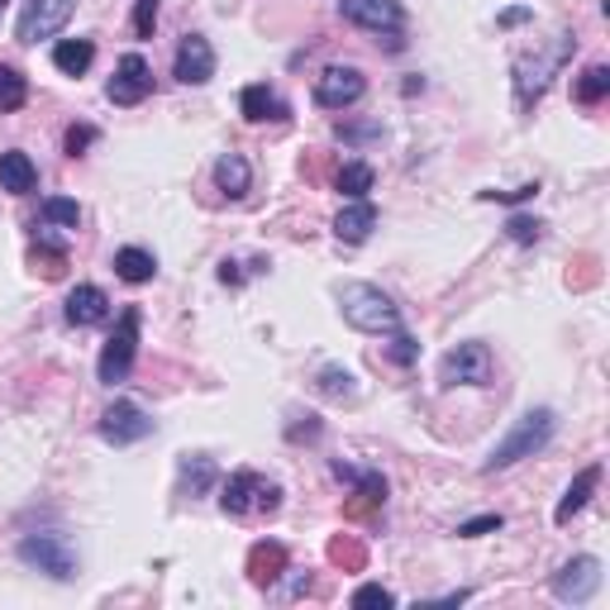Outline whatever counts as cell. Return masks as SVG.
<instances>
[{
  "mask_svg": "<svg viewBox=\"0 0 610 610\" xmlns=\"http://www.w3.org/2000/svg\"><path fill=\"white\" fill-rule=\"evenodd\" d=\"M525 20H530V10H525V6L501 10V14H497V24H501V29H515V24H525Z\"/></svg>",
  "mask_w": 610,
  "mask_h": 610,
  "instance_id": "60d3db41",
  "label": "cell"
},
{
  "mask_svg": "<svg viewBox=\"0 0 610 610\" xmlns=\"http://www.w3.org/2000/svg\"><path fill=\"white\" fill-rule=\"evenodd\" d=\"M554 429H558V415L548 411V405H540V411H525V415L515 420V429L505 434L497 448H491V458L482 462V472H505V468H515L520 458H534L540 448H548Z\"/></svg>",
  "mask_w": 610,
  "mask_h": 610,
  "instance_id": "3957f363",
  "label": "cell"
},
{
  "mask_svg": "<svg viewBox=\"0 0 610 610\" xmlns=\"http://www.w3.org/2000/svg\"><path fill=\"white\" fill-rule=\"evenodd\" d=\"M215 186L229 196V200H239V196H249V186H253V172L249 163H243L239 153H225L220 163H215Z\"/></svg>",
  "mask_w": 610,
  "mask_h": 610,
  "instance_id": "603a6c76",
  "label": "cell"
},
{
  "mask_svg": "<svg viewBox=\"0 0 610 610\" xmlns=\"http://www.w3.org/2000/svg\"><path fill=\"white\" fill-rule=\"evenodd\" d=\"M153 434V420L143 405L134 401H115L106 415H100V439L115 444V448H129V444H139V439H149Z\"/></svg>",
  "mask_w": 610,
  "mask_h": 610,
  "instance_id": "8fae6325",
  "label": "cell"
},
{
  "mask_svg": "<svg viewBox=\"0 0 610 610\" xmlns=\"http://www.w3.org/2000/svg\"><path fill=\"white\" fill-rule=\"evenodd\" d=\"M0 186H6L10 196H29L39 186V167L29 163V153L20 149H10V153H0Z\"/></svg>",
  "mask_w": 610,
  "mask_h": 610,
  "instance_id": "ffe728a7",
  "label": "cell"
},
{
  "mask_svg": "<svg viewBox=\"0 0 610 610\" xmlns=\"http://www.w3.org/2000/svg\"><path fill=\"white\" fill-rule=\"evenodd\" d=\"M353 606H396V591H386V587L368 582V587H358V591H353Z\"/></svg>",
  "mask_w": 610,
  "mask_h": 610,
  "instance_id": "f35d334b",
  "label": "cell"
},
{
  "mask_svg": "<svg viewBox=\"0 0 610 610\" xmlns=\"http://www.w3.org/2000/svg\"><path fill=\"white\" fill-rule=\"evenodd\" d=\"M444 386H487L491 382V348L487 344H458L439 362Z\"/></svg>",
  "mask_w": 610,
  "mask_h": 610,
  "instance_id": "52a82bcc",
  "label": "cell"
},
{
  "mask_svg": "<svg viewBox=\"0 0 610 610\" xmlns=\"http://www.w3.org/2000/svg\"><path fill=\"white\" fill-rule=\"evenodd\" d=\"M39 215H43V225H63V229L81 225V206H77V200H67V196H48L39 206Z\"/></svg>",
  "mask_w": 610,
  "mask_h": 610,
  "instance_id": "1f68e13d",
  "label": "cell"
},
{
  "mask_svg": "<svg viewBox=\"0 0 610 610\" xmlns=\"http://www.w3.org/2000/svg\"><path fill=\"white\" fill-rule=\"evenodd\" d=\"M339 14L348 24H358V29H368V34H386L391 43L401 48V24H405V10H401V0H339Z\"/></svg>",
  "mask_w": 610,
  "mask_h": 610,
  "instance_id": "ba28073f",
  "label": "cell"
},
{
  "mask_svg": "<svg viewBox=\"0 0 610 610\" xmlns=\"http://www.w3.org/2000/svg\"><path fill=\"white\" fill-rule=\"evenodd\" d=\"M282 573H286V548L277 540H258L249 548V582L272 587V582H282Z\"/></svg>",
  "mask_w": 610,
  "mask_h": 610,
  "instance_id": "d6986e66",
  "label": "cell"
},
{
  "mask_svg": "<svg viewBox=\"0 0 610 610\" xmlns=\"http://www.w3.org/2000/svg\"><path fill=\"white\" fill-rule=\"evenodd\" d=\"M597 587H601V563L591 554L563 563V568L554 573V597L568 601V606H587L591 597H597Z\"/></svg>",
  "mask_w": 610,
  "mask_h": 610,
  "instance_id": "7c38bea8",
  "label": "cell"
},
{
  "mask_svg": "<svg viewBox=\"0 0 610 610\" xmlns=\"http://www.w3.org/2000/svg\"><path fill=\"white\" fill-rule=\"evenodd\" d=\"M315 391L319 396H329V401H353L358 396V377L348 372V368H319V377H315Z\"/></svg>",
  "mask_w": 610,
  "mask_h": 610,
  "instance_id": "4316f807",
  "label": "cell"
},
{
  "mask_svg": "<svg viewBox=\"0 0 610 610\" xmlns=\"http://www.w3.org/2000/svg\"><path fill=\"white\" fill-rule=\"evenodd\" d=\"M577 53V34H554V43L548 48H530L515 57V106L520 110H534L544 100V91L554 86V77L563 67H568V57Z\"/></svg>",
  "mask_w": 610,
  "mask_h": 610,
  "instance_id": "6da1fadb",
  "label": "cell"
},
{
  "mask_svg": "<svg viewBox=\"0 0 610 610\" xmlns=\"http://www.w3.org/2000/svg\"><path fill=\"white\" fill-rule=\"evenodd\" d=\"M372 225H377L372 200H353V206H344L339 215H334V235H339L344 243H362L372 235Z\"/></svg>",
  "mask_w": 610,
  "mask_h": 610,
  "instance_id": "44dd1931",
  "label": "cell"
},
{
  "mask_svg": "<svg viewBox=\"0 0 610 610\" xmlns=\"http://www.w3.org/2000/svg\"><path fill=\"white\" fill-rule=\"evenodd\" d=\"M139 325H143V315L134 311V305H129V311H120V319H115L110 339H106V348H100V362H96V372H100V382H106V386H120L124 377L134 372Z\"/></svg>",
  "mask_w": 610,
  "mask_h": 610,
  "instance_id": "5b68a950",
  "label": "cell"
},
{
  "mask_svg": "<svg viewBox=\"0 0 610 610\" xmlns=\"http://www.w3.org/2000/svg\"><path fill=\"white\" fill-rule=\"evenodd\" d=\"M334 477L358 487L353 501H344L348 520H368L372 511H382V505H386V477L382 472H353V468H344V462H334Z\"/></svg>",
  "mask_w": 610,
  "mask_h": 610,
  "instance_id": "5bb4252c",
  "label": "cell"
},
{
  "mask_svg": "<svg viewBox=\"0 0 610 610\" xmlns=\"http://www.w3.org/2000/svg\"><path fill=\"white\" fill-rule=\"evenodd\" d=\"M149 91H153V67L143 63L139 53H124L110 86H106V96L115 100V106H139V100H149Z\"/></svg>",
  "mask_w": 610,
  "mask_h": 610,
  "instance_id": "4fadbf2b",
  "label": "cell"
},
{
  "mask_svg": "<svg viewBox=\"0 0 610 610\" xmlns=\"http://www.w3.org/2000/svg\"><path fill=\"white\" fill-rule=\"evenodd\" d=\"M220 282H225V286H239V282H243L239 263H229V258H225V263H220Z\"/></svg>",
  "mask_w": 610,
  "mask_h": 610,
  "instance_id": "b9f144b4",
  "label": "cell"
},
{
  "mask_svg": "<svg viewBox=\"0 0 610 610\" xmlns=\"http://www.w3.org/2000/svg\"><path fill=\"white\" fill-rule=\"evenodd\" d=\"M72 10H77V0H24L20 24H14V39H20V43L53 39L57 29L72 20Z\"/></svg>",
  "mask_w": 610,
  "mask_h": 610,
  "instance_id": "9c48e42d",
  "label": "cell"
},
{
  "mask_svg": "<svg viewBox=\"0 0 610 610\" xmlns=\"http://www.w3.org/2000/svg\"><path fill=\"white\" fill-rule=\"evenodd\" d=\"M334 296H339L344 319L353 329H362V334H391V329H401V311H396V301H391L382 286L339 282V286H334Z\"/></svg>",
  "mask_w": 610,
  "mask_h": 610,
  "instance_id": "7a4b0ae2",
  "label": "cell"
},
{
  "mask_svg": "<svg viewBox=\"0 0 610 610\" xmlns=\"http://www.w3.org/2000/svg\"><path fill=\"white\" fill-rule=\"evenodd\" d=\"M96 143V129L91 124H72L67 134H63V149H67V157H81L86 149Z\"/></svg>",
  "mask_w": 610,
  "mask_h": 610,
  "instance_id": "836d02e7",
  "label": "cell"
},
{
  "mask_svg": "<svg viewBox=\"0 0 610 610\" xmlns=\"http://www.w3.org/2000/svg\"><path fill=\"white\" fill-rule=\"evenodd\" d=\"M391 358H396L401 368H411V362L420 358V344H415L405 329H391Z\"/></svg>",
  "mask_w": 610,
  "mask_h": 610,
  "instance_id": "e575fe53",
  "label": "cell"
},
{
  "mask_svg": "<svg viewBox=\"0 0 610 610\" xmlns=\"http://www.w3.org/2000/svg\"><path fill=\"white\" fill-rule=\"evenodd\" d=\"M91 63H96V43L91 39H63L53 48V67L67 72V77H81Z\"/></svg>",
  "mask_w": 610,
  "mask_h": 610,
  "instance_id": "d4e9b609",
  "label": "cell"
},
{
  "mask_svg": "<svg viewBox=\"0 0 610 610\" xmlns=\"http://www.w3.org/2000/svg\"><path fill=\"white\" fill-rule=\"evenodd\" d=\"M239 110H243V120H253V124H268V120H292V106L272 91V86H243V96H239Z\"/></svg>",
  "mask_w": 610,
  "mask_h": 610,
  "instance_id": "2e32d148",
  "label": "cell"
},
{
  "mask_svg": "<svg viewBox=\"0 0 610 610\" xmlns=\"http://www.w3.org/2000/svg\"><path fill=\"white\" fill-rule=\"evenodd\" d=\"M20 563L24 568L48 573L53 582H72V577H77V554H72V544L63 540V534H24Z\"/></svg>",
  "mask_w": 610,
  "mask_h": 610,
  "instance_id": "8992f818",
  "label": "cell"
},
{
  "mask_svg": "<svg viewBox=\"0 0 610 610\" xmlns=\"http://www.w3.org/2000/svg\"><path fill=\"white\" fill-rule=\"evenodd\" d=\"M505 235H511L515 243H540L544 239V225L534 220V215H511V220H505Z\"/></svg>",
  "mask_w": 610,
  "mask_h": 610,
  "instance_id": "d6a6232c",
  "label": "cell"
},
{
  "mask_svg": "<svg viewBox=\"0 0 610 610\" xmlns=\"http://www.w3.org/2000/svg\"><path fill=\"white\" fill-rule=\"evenodd\" d=\"M153 272H157V258L149 249H120L115 253V277L129 282V286L153 282Z\"/></svg>",
  "mask_w": 610,
  "mask_h": 610,
  "instance_id": "cb8c5ba5",
  "label": "cell"
},
{
  "mask_svg": "<svg viewBox=\"0 0 610 610\" xmlns=\"http://www.w3.org/2000/svg\"><path fill=\"white\" fill-rule=\"evenodd\" d=\"M0 10H6V0H0Z\"/></svg>",
  "mask_w": 610,
  "mask_h": 610,
  "instance_id": "7bdbcfd3",
  "label": "cell"
},
{
  "mask_svg": "<svg viewBox=\"0 0 610 610\" xmlns=\"http://www.w3.org/2000/svg\"><path fill=\"white\" fill-rule=\"evenodd\" d=\"M34 272H43L48 282H57L67 272V243H57L48 229L34 225Z\"/></svg>",
  "mask_w": 610,
  "mask_h": 610,
  "instance_id": "7402d4cb",
  "label": "cell"
},
{
  "mask_svg": "<svg viewBox=\"0 0 610 610\" xmlns=\"http://www.w3.org/2000/svg\"><path fill=\"white\" fill-rule=\"evenodd\" d=\"M63 315H67V325L91 329V325H100V319L110 315V296L100 292V286L86 282V286H77V292L67 296V311H63Z\"/></svg>",
  "mask_w": 610,
  "mask_h": 610,
  "instance_id": "ac0fdd59",
  "label": "cell"
},
{
  "mask_svg": "<svg viewBox=\"0 0 610 610\" xmlns=\"http://www.w3.org/2000/svg\"><path fill=\"white\" fill-rule=\"evenodd\" d=\"M220 511L225 515H277L282 511V487L277 482H268L263 472H235L225 482V491H220Z\"/></svg>",
  "mask_w": 610,
  "mask_h": 610,
  "instance_id": "277c9868",
  "label": "cell"
},
{
  "mask_svg": "<svg viewBox=\"0 0 610 610\" xmlns=\"http://www.w3.org/2000/svg\"><path fill=\"white\" fill-rule=\"evenodd\" d=\"M491 530H501V515H477V520H462L458 525V540H482Z\"/></svg>",
  "mask_w": 610,
  "mask_h": 610,
  "instance_id": "74e56055",
  "label": "cell"
},
{
  "mask_svg": "<svg viewBox=\"0 0 610 610\" xmlns=\"http://www.w3.org/2000/svg\"><path fill=\"white\" fill-rule=\"evenodd\" d=\"M29 100V81L20 67H6L0 63V115H14Z\"/></svg>",
  "mask_w": 610,
  "mask_h": 610,
  "instance_id": "4dcf8cb0",
  "label": "cell"
},
{
  "mask_svg": "<svg viewBox=\"0 0 610 610\" xmlns=\"http://www.w3.org/2000/svg\"><path fill=\"white\" fill-rule=\"evenodd\" d=\"M172 77L186 86H206L215 77V48L206 34H186L177 48V63H172Z\"/></svg>",
  "mask_w": 610,
  "mask_h": 610,
  "instance_id": "9a60e30c",
  "label": "cell"
},
{
  "mask_svg": "<svg viewBox=\"0 0 610 610\" xmlns=\"http://www.w3.org/2000/svg\"><path fill=\"white\" fill-rule=\"evenodd\" d=\"M177 472H182V497H206V491L215 487V477H220V472H215V462L200 458V454H186Z\"/></svg>",
  "mask_w": 610,
  "mask_h": 610,
  "instance_id": "484cf974",
  "label": "cell"
},
{
  "mask_svg": "<svg viewBox=\"0 0 610 610\" xmlns=\"http://www.w3.org/2000/svg\"><path fill=\"white\" fill-rule=\"evenodd\" d=\"M286 434H292L296 444H301V439H319V420H315V415H305V425H292Z\"/></svg>",
  "mask_w": 610,
  "mask_h": 610,
  "instance_id": "ab89813d",
  "label": "cell"
},
{
  "mask_svg": "<svg viewBox=\"0 0 610 610\" xmlns=\"http://www.w3.org/2000/svg\"><path fill=\"white\" fill-rule=\"evenodd\" d=\"M482 200H501V206H520V200H534L540 196V182H525V186H515V192H477Z\"/></svg>",
  "mask_w": 610,
  "mask_h": 610,
  "instance_id": "d590c367",
  "label": "cell"
},
{
  "mask_svg": "<svg viewBox=\"0 0 610 610\" xmlns=\"http://www.w3.org/2000/svg\"><path fill=\"white\" fill-rule=\"evenodd\" d=\"M372 182H377V172H372L368 163H344L339 172H334V186H339L348 200H368Z\"/></svg>",
  "mask_w": 610,
  "mask_h": 610,
  "instance_id": "83f0119b",
  "label": "cell"
},
{
  "mask_svg": "<svg viewBox=\"0 0 610 610\" xmlns=\"http://www.w3.org/2000/svg\"><path fill=\"white\" fill-rule=\"evenodd\" d=\"M368 91V77L358 67H325L315 77V106L319 110H348Z\"/></svg>",
  "mask_w": 610,
  "mask_h": 610,
  "instance_id": "30bf717a",
  "label": "cell"
},
{
  "mask_svg": "<svg viewBox=\"0 0 610 610\" xmlns=\"http://www.w3.org/2000/svg\"><path fill=\"white\" fill-rule=\"evenodd\" d=\"M597 487H601V468H597V462H591V468H582V472H577L573 482H568V491H563V501H558V511H554V520H558V525H573V520L587 511V501L597 497Z\"/></svg>",
  "mask_w": 610,
  "mask_h": 610,
  "instance_id": "e0dca14e",
  "label": "cell"
},
{
  "mask_svg": "<svg viewBox=\"0 0 610 610\" xmlns=\"http://www.w3.org/2000/svg\"><path fill=\"white\" fill-rule=\"evenodd\" d=\"M329 563L344 573H362L368 568V548H362V540H353V534H339V540H329Z\"/></svg>",
  "mask_w": 610,
  "mask_h": 610,
  "instance_id": "f546056e",
  "label": "cell"
},
{
  "mask_svg": "<svg viewBox=\"0 0 610 610\" xmlns=\"http://www.w3.org/2000/svg\"><path fill=\"white\" fill-rule=\"evenodd\" d=\"M153 29H157V0H139L134 6V34L153 39Z\"/></svg>",
  "mask_w": 610,
  "mask_h": 610,
  "instance_id": "8d00e7d4",
  "label": "cell"
},
{
  "mask_svg": "<svg viewBox=\"0 0 610 610\" xmlns=\"http://www.w3.org/2000/svg\"><path fill=\"white\" fill-rule=\"evenodd\" d=\"M573 96L582 100V106H601V100L610 96V67H606V63H591V67L582 72V77H577Z\"/></svg>",
  "mask_w": 610,
  "mask_h": 610,
  "instance_id": "f1b7e54d",
  "label": "cell"
}]
</instances>
